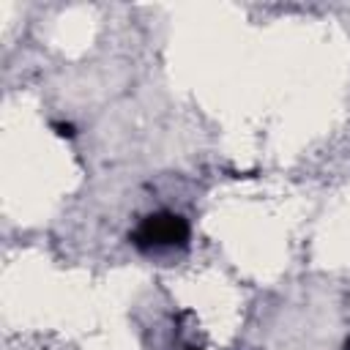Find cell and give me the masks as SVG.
I'll return each mask as SVG.
<instances>
[{
    "mask_svg": "<svg viewBox=\"0 0 350 350\" xmlns=\"http://www.w3.org/2000/svg\"><path fill=\"white\" fill-rule=\"evenodd\" d=\"M52 129H55L57 137H74V126L71 123H52Z\"/></svg>",
    "mask_w": 350,
    "mask_h": 350,
    "instance_id": "7a4b0ae2",
    "label": "cell"
},
{
    "mask_svg": "<svg viewBox=\"0 0 350 350\" xmlns=\"http://www.w3.org/2000/svg\"><path fill=\"white\" fill-rule=\"evenodd\" d=\"M342 350H350V339H347V342H345V347H342Z\"/></svg>",
    "mask_w": 350,
    "mask_h": 350,
    "instance_id": "277c9868",
    "label": "cell"
},
{
    "mask_svg": "<svg viewBox=\"0 0 350 350\" xmlns=\"http://www.w3.org/2000/svg\"><path fill=\"white\" fill-rule=\"evenodd\" d=\"M189 221L172 211L148 213L129 235L131 246L139 252H164V249H183L189 243Z\"/></svg>",
    "mask_w": 350,
    "mask_h": 350,
    "instance_id": "6da1fadb",
    "label": "cell"
},
{
    "mask_svg": "<svg viewBox=\"0 0 350 350\" xmlns=\"http://www.w3.org/2000/svg\"><path fill=\"white\" fill-rule=\"evenodd\" d=\"M183 350H200V347H194V345H186V347H183Z\"/></svg>",
    "mask_w": 350,
    "mask_h": 350,
    "instance_id": "3957f363",
    "label": "cell"
}]
</instances>
